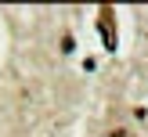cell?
I'll list each match as a JSON object with an SVG mask.
<instances>
[{"label": "cell", "instance_id": "2", "mask_svg": "<svg viewBox=\"0 0 148 137\" xmlns=\"http://www.w3.org/2000/svg\"><path fill=\"white\" fill-rule=\"evenodd\" d=\"M108 137H130V130H123V126L119 130H108Z\"/></svg>", "mask_w": 148, "mask_h": 137}, {"label": "cell", "instance_id": "1", "mask_svg": "<svg viewBox=\"0 0 148 137\" xmlns=\"http://www.w3.org/2000/svg\"><path fill=\"white\" fill-rule=\"evenodd\" d=\"M98 33H101L105 50H116V47H119V36H116V7L112 4H101L98 7Z\"/></svg>", "mask_w": 148, "mask_h": 137}]
</instances>
